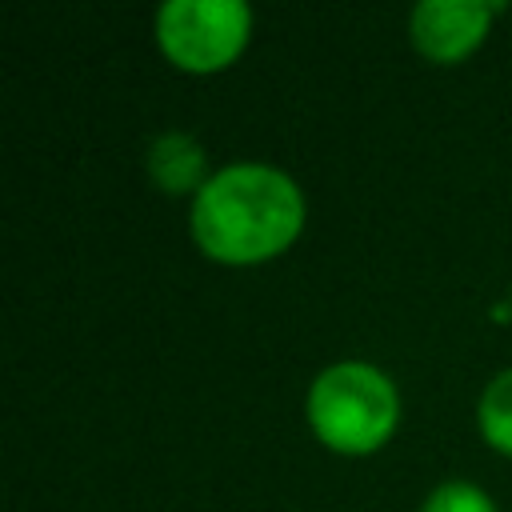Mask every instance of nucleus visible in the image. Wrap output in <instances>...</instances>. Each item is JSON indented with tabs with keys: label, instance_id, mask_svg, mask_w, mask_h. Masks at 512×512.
I'll use <instances>...</instances> for the list:
<instances>
[{
	"label": "nucleus",
	"instance_id": "1",
	"mask_svg": "<svg viewBox=\"0 0 512 512\" xmlns=\"http://www.w3.org/2000/svg\"><path fill=\"white\" fill-rule=\"evenodd\" d=\"M188 224L200 252L216 264H260L300 236L304 196L272 164H228L192 196Z\"/></svg>",
	"mask_w": 512,
	"mask_h": 512
},
{
	"label": "nucleus",
	"instance_id": "2",
	"mask_svg": "<svg viewBox=\"0 0 512 512\" xmlns=\"http://www.w3.org/2000/svg\"><path fill=\"white\" fill-rule=\"evenodd\" d=\"M304 412L324 448L340 456H368L392 436L400 420V396L380 368L344 360L312 380Z\"/></svg>",
	"mask_w": 512,
	"mask_h": 512
},
{
	"label": "nucleus",
	"instance_id": "3",
	"mask_svg": "<svg viewBox=\"0 0 512 512\" xmlns=\"http://www.w3.org/2000/svg\"><path fill=\"white\" fill-rule=\"evenodd\" d=\"M252 32V8L240 0H168L156 12V44L180 72L228 68Z\"/></svg>",
	"mask_w": 512,
	"mask_h": 512
},
{
	"label": "nucleus",
	"instance_id": "4",
	"mask_svg": "<svg viewBox=\"0 0 512 512\" xmlns=\"http://www.w3.org/2000/svg\"><path fill=\"white\" fill-rule=\"evenodd\" d=\"M496 12L500 4L492 0H424L408 16V36L428 60L456 64L472 48H480Z\"/></svg>",
	"mask_w": 512,
	"mask_h": 512
},
{
	"label": "nucleus",
	"instance_id": "5",
	"mask_svg": "<svg viewBox=\"0 0 512 512\" xmlns=\"http://www.w3.org/2000/svg\"><path fill=\"white\" fill-rule=\"evenodd\" d=\"M148 176L168 196L200 192L208 184L204 180V148L188 132H164L148 148Z\"/></svg>",
	"mask_w": 512,
	"mask_h": 512
},
{
	"label": "nucleus",
	"instance_id": "6",
	"mask_svg": "<svg viewBox=\"0 0 512 512\" xmlns=\"http://www.w3.org/2000/svg\"><path fill=\"white\" fill-rule=\"evenodd\" d=\"M476 420H480L484 440H488L496 452L512 456V368H504L500 376H492V384H488L484 396H480Z\"/></svg>",
	"mask_w": 512,
	"mask_h": 512
},
{
	"label": "nucleus",
	"instance_id": "7",
	"mask_svg": "<svg viewBox=\"0 0 512 512\" xmlns=\"http://www.w3.org/2000/svg\"><path fill=\"white\" fill-rule=\"evenodd\" d=\"M424 512H496V504L488 492H480L468 480H444L424 500Z\"/></svg>",
	"mask_w": 512,
	"mask_h": 512
}]
</instances>
